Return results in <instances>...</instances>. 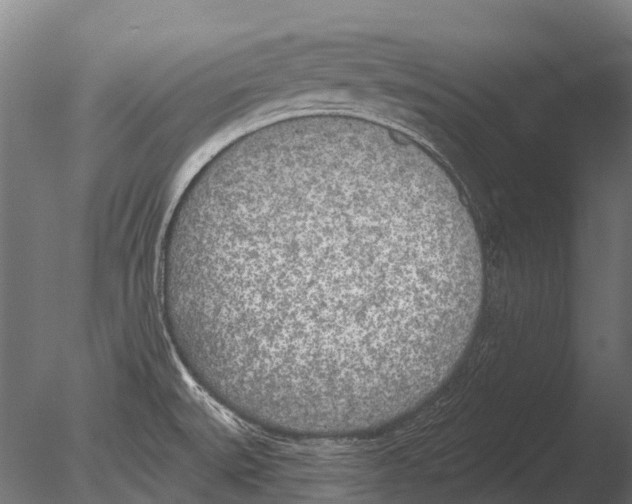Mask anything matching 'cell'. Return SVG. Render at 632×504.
<instances>
[{
    "label": "cell",
    "mask_w": 632,
    "mask_h": 504,
    "mask_svg": "<svg viewBox=\"0 0 632 504\" xmlns=\"http://www.w3.org/2000/svg\"><path fill=\"white\" fill-rule=\"evenodd\" d=\"M182 335L233 411L343 437L412 411L464 354L483 258L451 180L377 132L251 144L177 204L163 249Z\"/></svg>",
    "instance_id": "obj_1"
}]
</instances>
